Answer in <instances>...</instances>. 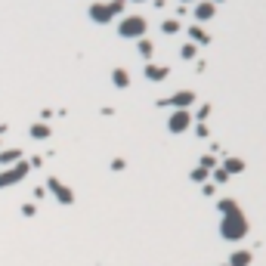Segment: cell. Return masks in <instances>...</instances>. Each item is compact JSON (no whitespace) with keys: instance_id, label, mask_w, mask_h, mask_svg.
Here are the masks:
<instances>
[{"instance_id":"obj_10","label":"cell","mask_w":266,"mask_h":266,"mask_svg":"<svg viewBox=\"0 0 266 266\" xmlns=\"http://www.w3.org/2000/svg\"><path fill=\"white\" fill-rule=\"evenodd\" d=\"M251 263V254L248 251H235L232 254V266H248Z\"/></svg>"},{"instance_id":"obj_6","label":"cell","mask_w":266,"mask_h":266,"mask_svg":"<svg viewBox=\"0 0 266 266\" xmlns=\"http://www.w3.org/2000/svg\"><path fill=\"white\" fill-rule=\"evenodd\" d=\"M211 16H214V4H211V0H208V4H198V7H195V19L208 22Z\"/></svg>"},{"instance_id":"obj_12","label":"cell","mask_w":266,"mask_h":266,"mask_svg":"<svg viewBox=\"0 0 266 266\" xmlns=\"http://www.w3.org/2000/svg\"><path fill=\"white\" fill-rule=\"evenodd\" d=\"M152 50H155V47H152V44H149V41H139V53H142V56H145V59H149V56H152Z\"/></svg>"},{"instance_id":"obj_13","label":"cell","mask_w":266,"mask_h":266,"mask_svg":"<svg viewBox=\"0 0 266 266\" xmlns=\"http://www.w3.org/2000/svg\"><path fill=\"white\" fill-rule=\"evenodd\" d=\"M173 31H180V25L176 22H164V34H173Z\"/></svg>"},{"instance_id":"obj_4","label":"cell","mask_w":266,"mask_h":266,"mask_svg":"<svg viewBox=\"0 0 266 266\" xmlns=\"http://www.w3.org/2000/svg\"><path fill=\"white\" fill-rule=\"evenodd\" d=\"M192 102H195V93L192 90H180V93L170 96V105L173 108H186V105H192Z\"/></svg>"},{"instance_id":"obj_8","label":"cell","mask_w":266,"mask_h":266,"mask_svg":"<svg viewBox=\"0 0 266 266\" xmlns=\"http://www.w3.org/2000/svg\"><path fill=\"white\" fill-rule=\"evenodd\" d=\"M145 74H149L152 81H161L164 74H167V68H161V65H145Z\"/></svg>"},{"instance_id":"obj_2","label":"cell","mask_w":266,"mask_h":266,"mask_svg":"<svg viewBox=\"0 0 266 266\" xmlns=\"http://www.w3.org/2000/svg\"><path fill=\"white\" fill-rule=\"evenodd\" d=\"M145 19L142 16H127V19H121V25H118V34L121 37H130V41H139V37L145 34Z\"/></svg>"},{"instance_id":"obj_7","label":"cell","mask_w":266,"mask_h":266,"mask_svg":"<svg viewBox=\"0 0 266 266\" xmlns=\"http://www.w3.org/2000/svg\"><path fill=\"white\" fill-rule=\"evenodd\" d=\"M111 81H115V87H130V74L124 68H118L115 74H111Z\"/></svg>"},{"instance_id":"obj_1","label":"cell","mask_w":266,"mask_h":266,"mask_svg":"<svg viewBox=\"0 0 266 266\" xmlns=\"http://www.w3.org/2000/svg\"><path fill=\"white\" fill-rule=\"evenodd\" d=\"M220 211H223V226H220L223 239H229V242L242 239V235L248 232V220H245V214L239 211V204H235L232 198H226V201H220Z\"/></svg>"},{"instance_id":"obj_5","label":"cell","mask_w":266,"mask_h":266,"mask_svg":"<svg viewBox=\"0 0 266 266\" xmlns=\"http://www.w3.org/2000/svg\"><path fill=\"white\" fill-rule=\"evenodd\" d=\"M90 16H93L96 22H108V19L115 16V13H111V4H108V7H105V4H96V7L90 10Z\"/></svg>"},{"instance_id":"obj_11","label":"cell","mask_w":266,"mask_h":266,"mask_svg":"<svg viewBox=\"0 0 266 266\" xmlns=\"http://www.w3.org/2000/svg\"><path fill=\"white\" fill-rule=\"evenodd\" d=\"M245 164L239 161V158H229V161H226V173H229V170H242Z\"/></svg>"},{"instance_id":"obj_3","label":"cell","mask_w":266,"mask_h":266,"mask_svg":"<svg viewBox=\"0 0 266 266\" xmlns=\"http://www.w3.org/2000/svg\"><path fill=\"white\" fill-rule=\"evenodd\" d=\"M189 124H192V115H189L186 108H176L173 115H170V121H167V127H170V133H183Z\"/></svg>"},{"instance_id":"obj_9","label":"cell","mask_w":266,"mask_h":266,"mask_svg":"<svg viewBox=\"0 0 266 266\" xmlns=\"http://www.w3.org/2000/svg\"><path fill=\"white\" fill-rule=\"evenodd\" d=\"M189 34H192V41H198V44H208V31H204V28L192 25V28H189Z\"/></svg>"}]
</instances>
